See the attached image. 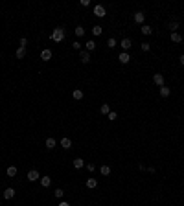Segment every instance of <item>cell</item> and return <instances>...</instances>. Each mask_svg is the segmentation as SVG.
Returning a JSON list of instances; mask_svg holds the SVG:
<instances>
[{
    "mask_svg": "<svg viewBox=\"0 0 184 206\" xmlns=\"http://www.w3.org/2000/svg\"><path fill=\"white\" fill-rule=\"evenodd\" d=\"M65 28H55L52 32V35H50V37H52V41H55V42H63V39H65Z\"/></svg>",
    "mask_w": 184,
    "mask_h": 206,
    "instance_id": "6da1fadb",
    "label": "cell"
},
{
    "mask_svg": "<svg viewBox=\"0 0 184 206\" xmlns=\"http://www.w3.org/2000/svg\"><path fill=\"white\" fill-rule=\"evenodd\" d=\"M41 178V175H39L37 169H31V171H28V180L30 182H35V180H39Z\"/></svg>",
    "mask_w": 184,
    "mask_h": 206,
    "instance_id": "7a4b0ae2",
    "label": "cell"
},
{
    "mask_svg": "<svg viewBox=\"0 0 184 206\" xmlns=\"http://www.w3.org/2000/svg\"><path fill=\"white\" fill-rule=\"evenodd\" d=\"M94 15H96V17H105V7L103 6H101V4H98V6L96 7H94Z\"/></svg>",
    "mask_w": 184,
    "mask_h": 206,
    "instance_id": "3957f363",
    "label": "cell"
},
{
    "mask_svg": "<svg viewBox=\"0 0 184 206\" xmlns=\"http://www.w3.org/2000/svg\"><path fill=\"white\" fill-rule=\"evenodd\" d=\"M79 57H81V63H90V52H87V50H81Z\"/></svg>",
    "mask_w": 184,
    "mask_h": 206,
    "instance_id": "277c9868",
    "label": "cell"
},
{
    "mask_svg": "<svg viewBox=\"0 0 184 206\" xmlns=\"http://www.w3.org/2000/svg\"><path fill=\"white\" fill-rule=\"evenodd\" d=\"M118 59H120V63H122V64H127L129 61H131V55H129L127 52H122V53L118 55Z\"/></svg>",
    "mask_w": 184,
    "mask_h": 206,
    "instance_id": "5b68a950",
    "label": "cell"
},
{
    "mask_svg": "<svg viewBox=\"0 0 184 206\" xmlns=\"http://www.w3.org/2000/svg\"><path fill=\"white\" fill-rule=\"evenodd\" d=\"M41 59L42 61H50V59H52V50H50V48L42 50V52H41Z\"/></svg>",
    "mask_w": 184,
    "mask_h": 206,
    "instance_id": "8992f818",
    "label": "cell"
},
{
    "mask_svg": "<svg viewBox=\"0 0 184 206\" xmlns=\"http://www.w3.org/2000/svg\"><path fill=\"white\" fill-rule=\"evenodd\" d=\"M13 197H15V190L13 188H6V190H4V199H6V201L13 199Z\"/></svg>",
    "mask_w": 184,
    "mask_h": 206,
    "instance_id": "52a82bcc",
    "label": "cell"
},
{
    "mask_svg": "<svg viewBox=\"0 0 184 206\" xmlns=\"http://www.w3.org/2000/svg\"><path fill=\"white\" fill-rule=\"evenodd\" d=\"M144 20H146V15H144L142 11L135 13V22H136V24H144Z\"/></svg>",
    "mask_w": 184,
    "mask_h": 206,
    "instance_id": "ba28073f",
    "label": "cell"
},
{
    "mask_svg": "<svg viewBox=\"0 0 184 206\" xmlns=\"http://www.w3.org/2000/svg\"><path fill=\"white\" fill-rule=\"evenodd\" d=\"M61 147L63 149H70V147H72V140L70 138H61Z\"/></svg>",
    "mask_w": 184,
    "mask_h": 206,
    "instance_id": "9c48e42d",
    "label": "cell"
},
{
    "mask_svg": "<svg viewBox=\"0 0 184 206\" xmlns=\"http://www.w3.org/2000/svg\"><path fill=\"white\" fill-rule=\"evenodd\" d=\"M85 50H87V52H94V50H96V42H94L92 39H90V41H87V42H85Z\"/></svg>",
    "mask_w": 184,
    "mask_h": 206,
    "instance_id": "30bf717a",
    "label": "cell"
},
{
    "mask_svg": "<svg viewBox=\"0 0 184 206\" xmlns=\"http://www.w3.org/2000/svg\"><path fill=\"white\" fill-rule=\"evenodd\" d=\"M153 81L158 85V87H162V85H164V76H162V74H155V76H153Z\"/></svg>",
    "mask_w": 184,
    "mask_h": 206,
    "instance_id": "8fae6325",
    "label": "cell"
},
{
    "mask_svg": "<svg viewBox=\"0 0 184 206\" xmlns=\"http://www.w3.org/2000/svg\"><path fill=\"white\" fill-rule=\"evenodd\" d=\"M169 94H171V88H168L166 85H162V87H160V96H162V98H168Z\"/></svg>",
    "mask_w": 184,
    "mask_h": 206,
    "instance_id": "7c38bea8",
    "label": "cell"
},
{
    "mask_svg": "<svg viewBox=\"0 0 184 206\" xmlns=\"http://www.w3.org/2000/svg\"><path fill=\"white\" fill-rule=\"evenodd\" d=\"M96 186H98V180H96V178H94V177L87 178V188H88V190H94V188H96Z\"/></svg>",
    "mask_w": 184,
    "mask_h": 206,
    "instance_id": "4fadbf2b",
    "label": "cell"
},
{
    "mask_svg": "<svg viewBox=\"0 0 184 206\" xmlns=\"http://www.w3.org/2000/svg\"><path fill=\"white\" fill-rule=\"evenodd\" d=\"M72 164H74V168H76V169H81V168H85V160H83V158H76V160H74Z\"/></svg>",
    "mask_w": 184,
    "mask_h": 206,
    "instance_id": "5bb4252c",
    "label": "cell"
},
{
    "mask_svg": "<svg viewBox=\"0 0 184 206\" xmlns=\"http://www.w3.org/2000/svg\"><path fill=\"white\" fill-rule=\"evenodd\" d=\"M131 46H133L131 39H127V37H125V39H122V48H123V50H129Z\"/></svg>",
    "mask_w": 184,
    "mask_h": 206,
    "instance_id": "9a60e30c",
    "label": "cell"
},
{
    "mask_svg": "<svg viewBox=\"0 0 184 206\" xmlns=\"http://www.w3.org/2000/svg\"><path fill=\"white\" fill-rule=\"evenodd\" d=\"M72 96H74V99H77V101H79V99H83V90L76 88V90L72 92Z\"/></svg>",
    "mask_w": 184,
    "mask_h": 206,
    "instance_id": "2e32d148",
    "label": "cell"
},
{
    "mask_svg": "<svg viewBox=\"0 0 184 206\" xmlns=\"http://www.w3.org/2000/svg\"><path fill=\"white\" fill-rule=\"evenodd\" d=\"M55 138H52V136H50V138H46V147H48V149H53V147H55Z\"/></svg>",
    "mask_w": 184,
    "mask_h": 206,
    "instance_id": "e0dca14e",
    "label": "cell"
},
{
    "mask_svg": "<svg viewBox=\"0 0 184 206\" xmlns=\"http://www.w3.org/2000/svg\"><path fill=\"white\" fill-rule=\"evenodd\" d=\"M50 184H52V178H50V177H41V186H44V188H48Z\"/></svg>",
    "mask_w": 184,
    "mask_h": 206,
    "instance_id": "ac0fdd59",
    "label": "cell"
},
{
    "mask_svg": "<svg viewBox=\"0 0 184 206\" xmlns=\"http://www.w3.org/2000/svg\"><path fill=\"white\" fill-rule=\"evenodd\" d=\"M100 112L101 114H109V112H111V107H109V103H103L100 107Z\"/></svg>",
    "mask_w": 184,
    "mask_h": 206,
    "instance_id": "d6986e66",
    "label": "cell"
},
{
    "mask_svg": "<svg viewBox=\"0 0 184 206\" xmlns=\"http://www.w3.org/2000/svg\"><path fill=\"white\" fill-rule=\"evenodd\" d=\"M17 57L18 59H24L26 57V48H20V46H18L17 48Z\"/></svg>",
    "mask_w": 184,
    "mask_h": 206,
    "instance_id": "ffe728a7",
    "label": "cell"
},
{
    "mask_svg": "<svg viewBox=\"0 0 184 206\" xmlns=\"http://www.w3.org/2000/svg\"><path fill=\"white\" fill-rule=\"evenodd\" d=\"M171 41H173V42H182V35H181V33H177V32L171 33Z\"/></svg>",
    "mask_w": 184,
    "mask_h": 206,
    "instance_id": "44dd1931",
    "label": "cell"
},
{
    "mask_svg": "<svg viewBox=\"0 0 184 206\" xmlns=\"http://www.w3.org/2000/svg\"><path fill=\"white\" fill-rule=\"evenodd\" d=\"M92 33H94V35H101V33H103V28H101L100 24H96V26L92 28Z\"/></svg>",
    "mask_w": 184,
    "mask_h": 206,
    "instance_id": "7402d4cb",
    "label": "cell"
},
{
    "mask_svg": "<svg viewBox=\"0 0 184 206\" xmlns=\"http://www.w3.org/2000/svg\"><path fill=\"white\" fill-rule=\"evenodd\" d=\"M15 175H17V168H15V166H9V168H7V177H15Z\"/></svg>",
    "mask_w": 184,
    "mask_h": 206,
    "instance_id": "603a6c76",
    "label": "cell"
},
{
    "mask_svg": "<svg viewBox=\"0 0 184 206\" xmlns=\"http://www.w3.org/2000/svg\"><path fill=\"white\" fill-rule=\"evenodd\" d=\"M100 171H101V175H105V177H107V175H111V168H109V166H101Z\"/></svg>",
    "mask_w": 184,
    "mask_h": 206,
    "instance_id": "cb8c5ba5",
    "label": "cell"
},
{
    "mask_svg": "<svg viewBox=\"0 0 184 206\" xmlns=\"http://www.w3.org/2000/svg\"><path fill=\"white\" fill-rule=\"evenodd\" d=\"M151 32H153V30H151V26H147V24L142 26V33L144 35H151Z\"/></svg>",
    "mask_w": 184,
    "mask_h": 206,
    "instance_id": "d4e9b609",
    "label": "cell"
},
{
    "mask_svg": "<svg viewBox=\"0 0 184 206\" xmlns=\"http://www.w3.org/2000/svg\"><path fill=\"white\" fill-rule=\"evenodd\" d=\"M74 33H76V35H77V37H83V35H85V30H83V28H81V26H77V28H76V30H74Z\"/></svg>",
    "mask_w": 184,
    "mask_h": 206,
    "instance_id": "484cf974",
    "label": "cell"
},
{
    "mask_svg": "<svg viewBox=\"0 0 184 206\" xmlns=\"http://www.w3.org/2000/svg\"><path fill=\"white\" fill-rule=\"evenodd\" d=\"M107 46H109V48H114V46H116V39H114V37H111V39L107 41Z\"/></svg>",
    "mask_w": 184,
    "mask_h": 206,
    "instance_id": "4316f807",
    "label": "cell"
},
{
    "mask_svg": "<svg viewBox=\"0 0 184 206\" xmlns=\"http://www.w3.org/2000/svg\"><path fill=\"white\" fill-rule=\"evenodd\" d=\"M72 48L77 50V52H81V42H79V41H74V42H72Z\"/></svg>",
    "mask_w": 184,
    "mask_h": 206,
    "instance_id": "83f0119b",
    "label": "cell"
},
{
    "mask_svg": "<svg viewBox=\"0 0 184 206\" xmlns=\"http://www.w3.org/2000/svg\"><path fill=\"white\" fill-rule=\"evenodd\" d=\"M168 28L171 30V33H175V30L179 28V24H177V22H169V26H168Z\"/></svg>",
    "mask_w": 184,
    "mask_h": 206,
    "instance_id": "f1b7e54d",
    "label": "cell"
},
{
    "mask_svg": "<svg viewBox=\"0 0 184 206\" xmlns=\"http://www.w3.org/2000/svg\"><path fill=\"white\" fill-rule=\"evenodd\" d=\"M107 118L111 120V122H114V120L118 118V114H116V112H112V111H111V112H109V114H107Z\"/></svg>",
    "mask_w": 184,
    "mask_h": 206,
    "instance_id": "f546056e",
    "label": "cell"
},
{
    "mask_svg": "<svg viewBox=\"0 0 184 206\" xmlns=\"http://www.w3.org/2000/svg\"><path fill=\"white\" fill-rule=\"evenodd\" d=\"M63 195H65V192H63L61 188H57L55 190V197H57V199H63Z\"/></svg>",
    "mask_w": 184,
    "mask_h": 206,
    "instance_id": "4dcf8cb0",
    "label": "cell"
},
{
    "mask_svg": "<svg viewBox=\"0 0 184 206\" xmlns=\"http://www.w3.org/2000/svg\"><path fill=\"white\" fill-rule=\"evenodd\" d=\"M142 50H144V52H149V50H151V44H149V42H142Z\"/></svg>",
    "mask_w": 184,
    "mask_h": 206,
    "instance_id": "1f68e13d",
    "label": "cell"
},
{
    "mask_svg": "<svg viewBox=\"0 0 184 206\" xmlns=\"http://www.w3.org/2000/svg\"><path fill=\"white\" fill-rule=\"evenodd\" d=\"M18 46H20V48H26V46H28V39L22 37V39H20V44H18Z\"/></svg>",
    "mask_w": 184,
    "mask_h": 206,
    "instance_id": "d6a6232c",
    "label": "cell"
},
{
    "mask_svg": "<svg viewBox=\"0 0 184 206\" xmlns=\"http://www.w3.org/2000/svg\"><path fill=\"white\" fill-rule=\"evenodd\" d=\"M85 168H87L90 173H94V171H96V166H94V164H85Z\"/></svg>",
    "mask_w": 184,
    "mask_h": 206,
    "instance_id": "836d02e7",
    "label": "cell"
},
{
    "mask_svg": "<svg viewBox=\"0 0 184 206\" xmlns=\"http://www.w3.org/2000/svg\"><path fill=\"white\" fill-rule=\"evenodd\" d=\"M81 6H90V0H81Z\"/></svg>",
    "mask_w": 184,
    "mask_h": 206,
    "instance_id": "e575fe53",
    "label": "cell"
},
{
    "mask_svg": "<svg viewBox=\"0 0 184 206\" xmlns=\"http://www.w3.org/2000/svg\"><path fill=\"white\" fill-rule=\"evenodd\" d=\"M57 206H70L68 203H65V201H63V203H59V204H57Z\"/></svg>",
    "mask_w": 184,
    "mask_h": 206,
    "instance_id": "d590c367",
    "label": "cell"
},
{
    "mask_svg": "<svg viewBox=\"0 0 184 206\" xmlns=\"http://www.w3.org/2000/svg\"><path fill=\"white\" fill-rule=\"evenodd\" d=\"M181 64H184V53L181 55Z\"/></svg>",
    "mask_w": 184,
    "mask_h": 206,
    "instance_id": "8d00e7d4",
    "label": "cell"
}]
</instances>
